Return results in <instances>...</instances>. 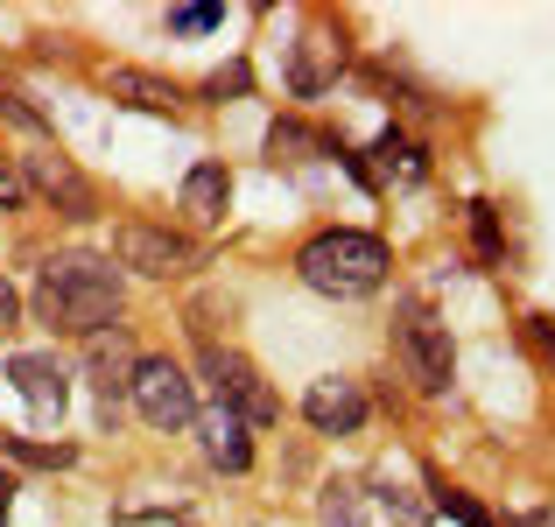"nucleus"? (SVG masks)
Segmentation results:
<instances>
[{
    "instance_id": "f257e3e1",
    "label": "nucleus",
    "mask_w": 555,
    "mask_h": 527,
    "mask_svg": "<svg viewBox=\"0 0 555 527\" xmlns=\"http://www.w3.org/2000/svg\"><path fill=\"white\" fill-rule=\"evenodd\" d=\"M127 282L106 254H50L36 274V317L64 338H99L120 324Z\"/></svg>"
},
{
    "instance_id": "f03ea898",
    "label": "nucleus",
    "mask_w": 555,
    "mask_h": 527,
    "mask_svg": "<svg viewBox=\"0 0 555 527\" xmlns=\"http://www.w3.org/2000/svg\"><path fill=\"white\" fill-rule=\"evenodd\" d=\"M387 268H393L387 240H379V232H359V226H331L296 254L302 288H317V296H331V303L373 296V288L387 282Z\"/></svg>"
},
{
    "instance_id": "7ed1b4c3",
    "label": "nucleus",
    "mask_w": 555,
    "mask_h": 527,
    "mask_svg": "<svg viewBox=\"0 0 555 527\" xmlns=\"http://www.w3.org/2000/svg\"><path fill=\"white\" fill-rule=\"evenodd\" d=\"M393 351H401L408 380H415L422 394H450V380H457L450 324H443V317H436L422 296H401V303H393Z\"/></svg>"
},
{
    "instance_id": "20e7f679",
    "label": "nucleus",
    "mask_w": 555,
    "mask_h": 527,
    "mask_svg": "<svg viewBox=\"0 0 555 527\" xmlns=\"http://www.w3.org/2000/svg\"><path fill=\"white\" fill-rule=\"evenodd\" d=\"M204 380H211V408H232L246 429H268V422H282V401H274V387L260 380V365L246 359V351L204 345Z\"/></svg>"
},
{
    "instance_id": "39448f33",
    "label": "nucleus",
    "mask_w": 555,
    "mask_h": 527,
    "mask_svg": "<svg viewBox=\"0 0 555 527\" xmlns=\"http://www.w3.org/2000/svg\"><path fill=\"white\" fill-rule=\"evenodd\" d=\"M127 401L141 408L149 429H190V422H197V380H190L177 359H141Z\"/></svg>"
},
{
    "instance_id": "423d86ee",
    "label": "nucleus",
    "mask_w": 555,
    "mask_h": 527,
    "mask_svg": "<svg viewBox=\"0 0 555 527\" xmlns=\"http://www.w3.org/2000/svg\"><path fill=\"white\" fill-rule=\"evenodd\" d=\"M113 268H134V274H183L197 268V240L190 232H169V226H149V218H127L113 232Z\"/></svg>"
},
{
    "instance_id": "0eeeda50",
    "label": "nucleus",
    "mask_w": 555,
    "mask_h": 527,
    "mask_svg": "<svg viewBox=\"0 0 555 527\" xmlns=\"http://www.w3.org/2000/svg\"><path fill=\"white\" fill-rule=\"evenodd\" d=\"M134 365H141V351L127 345V331L113 324V331H99V338H85V380H92V394H99V415H120V401H127V387H134Z\"/></svg>"
},
{
    "instance_id": "6e6552de",
    "label": "nucleus",
    "mask_w": 555,
    "mask_h": 527,
    "mask_svg": "<svg viewBox=\"0 0 555 527\" xmlns=\"http://www.w3.org/2000/svg\"><path fill=\"white\" fill-rule=\"evenodd\" d=\"M366 415H373L366 387L345 380V373L310 380V394H302V422H310L317 436H359V429H366Z\"/></svg>"
},
{
    "instance_id": "1a4fd4ad",
    "label": "nucleus",
    "mask_w": 555,
    "mask_h": 527,
    "mask_svg": "<svg viewBox=\"0 0 555 527\" xmlns=\"http://www.w3.org/2000/svg\"><path fill=\"white\" fill-rule=\"evenodd\" d=\"M22 176H28V190H42V197H50L64 218H99V190L78 176V163H70V155H56V149L22 155Z\"/></svg>"
},
{
    "instance_id": "9d476101",
    "label": "nucleus",
    "mask_w": 555,
    "mask_h": 527,
    "mask_svg": "<svg viewBox=\"0 0 555 527\" xmlns=\"http://www.w3.org/2000/svg\"><path fill=\"white\" fill-rule=\"evenodd\" d=\"M8 380H14V394H22L36 415H64L70 373L56 365V351H14V359H8Z\"/></svg>"
},
{
    "instance_id": "9b49d317",
    "label": "nucleus",
    "mask_w": 555,
    "mask_h": 527,
    "mask_svg": "<svg viewBox=\"0 0 555 527\" xmlns=\"http://www.w3.org/2000/svg\"><path fill=\"white\" fill-rule=\"evenodd\" d=\"M345 70V36H331V22H317L310 36L296 42V64H288V92L296 99H317L324 85H338Z\"/></svg>"
},
{
    "instance_id": "f8f14e48",
    "label": "nucleus",
    "mask_w": 555,
    "mask_h": 527,
    "mask_svg": "<svg viewBox=\"0 0 555 527\" xmlns=\"http://www.w3.org/2000/svg\"><path fill=\"white\" fill-rule=\"evenodd\" d=\"M225 204H232V176H225V163H197V169L183 176L177 211H183L190 232H218V226H225Z\"/></svg>"
},
{
    "instance_id": "ddd939ff",
    "label": "nucleus",
    "mask_w": 555,
    "mask_h": 527,
    "mask_svg": "<svg viewBox=\"0 0 555 527\" xmlns=\"http://www.w3.org/2000/svg\"><path fill=\"white\" fill-rule=\"evenodd\" d=\"M197 444H204V458L218 464V472H246L254 464V429H246L232 408H197Z\"/></svg>"
},
{
    "instance_id": "4468645a",
    "label": "nucleus",
    "mask_w": 555,
    "mask_h": 527,
    "mask_svg": "<svg viewBox=\"0 0 555 527\" xmlns=\"http://www.w3.org/2000/svg\"><path fill=\"white\" fill-rule=\"evenodd\" d=\"M106 99H120V106L134 113H177V78H163V70H141V64H113L106 70Z\"/></svg>"
},
{
    "instance_id": "2eb2a0df",
    "label": "nucleus",
    "mask_w": 555,
    "mask_h": 527,
    "mask_svg": "<svg viewBox=\"0 0 555 527\" xmlns=\"http://www.w3.org/2000/svg\"><path fill=\"white\" fill-rule=\"evenodd\" d=\"M422 176H429V155L415 149V141L401 134V127H387V134L373 141V183H422Z\"/></svg>"
},
{
    "instance_id": "dca6fc26",
    "label": "nucleus",
    "mask_w": 555,
    "mask_h": 527,
    "mask_svg": "<svg viewBox=\"0 0 555 527\" xmlns=\"http://www.w3.org/2000/svg\"><path fill=\"white\" fill-rule=\"evenodd\" d=\"M302 149H317V155H338V141L331 134H317V127H302V120H274V134H268V155L274 163H302Z\"/></svg>"
},
{
    "instance_id": "f3484780",
    "label": "nucleus",
    "mask_w": 555,
    "mask_h": 527,
    "mask_svg": "<svg viewBox=\"0 0 555 527\" xmlns=\"http://www.w3.org/2000/svg\"><path fill=\"white\" fill-rule=\"evenodd\" d=\"M317 514H324V527H366V492L345 486V478H331L324 500H317Z\"/></svg>"
},
{
    "instance_id": "a211bd4d",
    "label": "nucleus",
    "mask_w": 555,
    "mask_h": 527,
    "mask_svg": "<svg viewBox=\"0 0 555 527\" xmlns=\"http://www.w3.org/2000/svg\"><path fill=\"white\" fill-rule=\"evenodd\" d=\"M429 500H436V514H450L457 527H500V520L486 514V506L472 500V492H457V486H450V478H429Z\"/></svg>"
},
{
    "instance_id": "6ab92c4d",
    "label": "nucleus",
    "mask_w": 555,
    "mask_h": 527,
    "mask_svg": "<svg viewBox=\"0 0 555 527\" xmlns=\"http://www.w3.org/2000/svg\"><path fill=\"white\" fill-rule=\"evenodd\" d=\"M373 500H379V514H387L393 527H429V506H422V492L393 486V478H379V486H373Z\"/></svg>"
},
{
    "instance_id": "aec40b11",
    "label": "nucleus",
    "mask_w": 555,
    "mask_h": 527,
    "mask_svg": "<svg viewBox=\"0 0 555 527\" xmlns=\"http://www.w3.org/2000/svg\"><path fill=\"white\" fill-rule=\"evenodd\" d=\"M0 450L22 464H42V472H64V464H78V450L70 444H36V436H0Z\"/></svg>"
},
{
    "instance_id": "412c9836",
    "label": "nucleus",
    "mask_w": 555,
    "mask_h": 527,
    "mask_svg": "<svg viewBox=\"0 0 555 527\" xmlns=\"http://www.w3.org/2000/svg\"><path fill=\"white\" fill-rule=\"evenodd\" d=\"M472 240H478V260L500 268V218H492V204H472Z\"/></svg>"
},
{
    "instance_id": "4be33fe9",
    "label": "nucleus",
    "mask_w": 555,
    "mask_h": 527,
    "mask_svg": "<svg viewBox=\"0 0 555 527\" xmlns=\"http://www.w3.org/2000/svg\"><path fill=\"white\" fill-rule=\"evenodd\" d=\"M28 204V176H22V155L0 149V211H22Z\"/></svg>"
},
{
    "instance_id": "5701e85b",
    "label": "nucleus",
    "mask_w": 555,
    "mask_h": 527,
    "mask_svg": "<svg viewBox=\"0 0 555 527\" xmlns=\"http://www.w3.org/2000/svg\"><path fill=\"white\" fill-rule=\"evenodd\" d=\"M218 22H225V8H177L169 14V36H211Z\"/></svg>"
},
{
    "instance_id": "b1692460",
    "label": "nucleus",
    "mask_w": 555,
    "mask_h": 527,
    "mask_svg": "<svg viewBox=\"0 0 555 527\" xmlns=\"http://www.w3.org/2000/svg\"><path fill=\"white\" fill-rule=\"evenodd\" d=\"M0 113H8V120H14V127H28V134H50V120H42V113H36V106H28V99H22V92H0Z\"/></svg>"
},
{
    "instance_id": "393cba45",
    "label": "nucleus",
    "mask_w": 555,
    "mask_h": 527,
    "mask_svg": "<svg viewBox=\"0 0 555 527\" xmlns=\"http://www.w3.org/2000/svg\"><path fill=\"white\" fill-rule=\"evenodd\" d=\"M246 85H254V70H246V64L211 70V78H204V99H232V92H246Z\"/></svg>"
},
{
    "instance_id": "a878e982",
    "label": "nucleus",
    "mask_w": 555,
    "mask_h": 527,
    "mask_svg": "<svg viewBox=\"0 0 555 527\" xmlns=\"http://www.w3.org/2000/svg\"><path fill=\"white\" fill-rule=\"evenodd\" d=\"M528 338H534V351L555 365V317H528Z\"/></svg>"
},
{
    "instance_id": "bb28decb",
    "label": "nucleus",
    "mask_w": 555,
    "mask_h": 527,
    "mask_svg": "<svg viewBox=\"0 0 555 527\" xmlns=\"http://www.w3.org/2000/svg\"><path fill=\"white\" fill-rule=\"evenodd\" d=\"M14 324H22V288L0 282V331H14Z\"/></svg>"
},
{
    "instance_id": "cd10ccee",
    "label": "nucleus",
    "mask_w": 555,
    "mask_h": 527,
    "mask_svg": "<svg viewBox=\"0 0 555 527\" xmlns=\"http://www.w3.org/2000/svg\"><path fill=\"white\" fill-rule=\"evenodd\" d=\"M113 527H190L183 514H113Z\"/></svg>"
},
{
    "instance_id": "c85d7f7f",
    "label": "nucleus",
    "mask_w": 555,
    "mask_h": 527,
    "mask_svg": "<svg viewBox=\"0 0 555 527\" xmlns=\"http://www.w3.org/2000/svg\"><path fill=\"white\" fill-rule=\"evenodd\" d=\"M506 527H555V514H520V520H506Z\"/></svg>"
},
{
    "instance_id": "c756f323",
    "label": "nucleus",
    "mask_w": 555,
    "mask_h": 527,
    "mask_svg": "<svg viewBox=\"0 0 555 527\" xmlns=\"http://www.w3.org/2000/svg\"><path fill=\"white\" fill-rule=\"evenodd\" d=\"M8 500H14V478H8V472H0V514H8Z\"/></svg>"
}]
</instances>
